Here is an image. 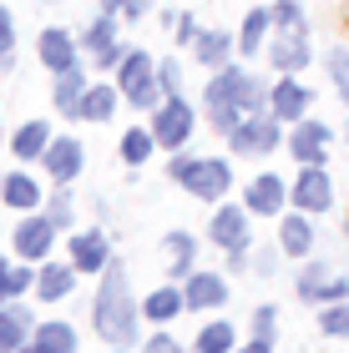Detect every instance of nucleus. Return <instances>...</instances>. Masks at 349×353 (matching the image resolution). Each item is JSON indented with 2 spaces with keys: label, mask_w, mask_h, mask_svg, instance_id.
<instances>
[{
  "label": "nucleus",
  "mask_w": 349,
  "mask_h": 353,
  "mask_svg": "<svg viewBox=\"0 0 349 353\" xmlns=\"http://www.w3.org/2000/svg\"><path fill=\"white\" fill-rule=\"evenodd\" d=\"M263 111H268V91L243 66H223V76L208 81V117L223 137H233L248 117H263Z\"/></svg>",
  "instance_id": "nucleus-1"
},
{
  "label": "nucleus",
  "mask_w": 349,
  "mask_h": 353,
  "mask_svg": "<svg viewBox=\"0 0 349 353\" xmlns=\"http://www.w3.org/2000/svg\"><path fill=\"white\" fill-rule=\"evenodd\" d=\"M91 323H97L102 343H137V303L126 293V272L117 263H106V272H102V293L91 303Z\"/></svg>",
  "instance_id": "nucleus-2"
},
{
  "label": "nucleus",
  "mask_w": 349,
  "mask_h": 353,
  "mask_svg": "<svg viewBox=\"0 0 349 353\" xmlns=\"http://www.w3.org/2000/svg\"><path fill=\"white\" fill-rule=\"evenodd\" d=\"M172 182H182L193 197L202 202H223V192L233 187V172L228 162H218V157H172Z\"/></svg>",
  "instance_id": "nucleus-3"
},
{
  "label": "nucleus",
  "mask_w": 349,
  "mask_h": 353,
  "mask_svg": "<svg viewBox=\"0 0 349 353\" xmlns=\"http://www.w3.org/2000/svg\"><path fill=\"white\" fill-rule=\"evenodd\" d=\"M117 86L126 96V106H137V111H147V106H162L157 96H167L162 81H157V61L147 51H126L122 56V66H117Z\"/></svg>",
  "instance_id": "nucleus-4"
},
{
  "label": "nucleus",
  "mask_w": 349,
  "mask_h": 353,
  "mask_svg": "<svg viewBox=\"0 0 349 353\" xmlns=\"http://www.w3.org/2000/svg\"><path fill=\"white\" fill-rule=\"evenodd\" d=\"M299 298L304 303H344L349 298V278L334 263H309L299 272Z\"/></svg>",
  "instance_id": "nucleus-5"
},
{
  "label": "nucleus",
  "mask_w": 349,
  "mask_h": 353,
  "mask_svg": "<svg viewBox=\"0 0 349 353\" xmlns=\"http://www.w3.org/2000/svg\"><path fill=\"white\" fill-rule=\"evenodd\" d=\"M193 126H198V117H193V106H187L182 96H167V101L157 106V121H152V132H157V141H162V147L182 152V141L193 137Z\"/></svg>",
  "instance_id": "nucleus-6"
},
{
  "label": "nucleus",
  "mask_w": 349,
  "mask_h": 353,
  "mask_svg": "<svg viewBox=\"0 0 349 353\" xmlns=\"http://www.w3.org/2000/svg\"><path fill=\"white\" fill-rule=\"evenodd\" d=\"M56 228H61V222L51 212H46V217L41 212L21 217V222H15V252H21L26 263H41L46 252H51V243H56Z\"/></svg>",
  "instance_id": "nucleus-7"
},
{
  "label": "nucleus",
  "mask_w": 349,
  "mask_h": 353,
  "mask_svg": "<svg viewBox=\"0 0 349 353\" xmlns=\"http://www.w3.org/2000/svg\"><path fill=\"white\" fill-rule=\"evenodd\" d=\"M268 66H279L283 76L309 66V30L304 26H279V36L268 41Z\"/></svg>",
  "instance_id": "nucleus-8"
},
{
  "label": "nucleus",
  "mask_w": 349,
  "mask_h": 353,
  "mask_svg": "<svg viewBox=\"0 0 349 353\" xmlns=\"http://www.w3.org/2000/svg\"><path fill=\"white\" fill-rule=\"evenodd\" d=\"M208 237L223 252H248V207H218L213 222H208Z\"/></svg>",
  "instance_id": "nucleus-9"
},
{
  "label": "nucleus",
  "mask_w": 349,
  "mask_h": 353,
  "mask_svg": "<svg viewBox=\"0 0 349 353\" xmlns=\"http://www.w3.org/2000/svg\"><path fill=\"white\" fill-rule=\"evenodd\" d=\"M228 141H233V152H243V157L274 152V147H279V117H274V111H263V117H248Z\"/></svg>",
  "instance_id": "nucleus-10"
},
{
  "label": "nucleus",
  "mask_w": 349,
  "mask_h": 353,
  "mask_svg": "<svg viewBox=\"0 0 349 353\" xmlns=\"http://www.w3.org/2000/svg\"><path fill=\"white\" fill-rule=\"evenodd\" d=\"M294 202H299V212H329V207H334V182H329V172L324 167H304L299 182H294Z\"/></svg>",
  "instance_id": "nucleus-11"
},
{
  "label": "nucleus",
  "mask_w": 349,
  "mask_h": 353,
  "mask_svg": "<svg viewBox=\"0 0 349 353\" xmlns=\"http://www.w3.org/2000/svg\"><path fill=\"white\" fill-rule=\"evenodd\" d=\"M289 152H294L299 167H319L324 152H329V126H324V121H294Z\"/></svg>",
  "instance_id": "nucleus-12"
},
{
  "label": "nucleus",
  "mask_w": 349,
  "mask_h": 353,
  "mask_svg": "<svg viewBox=\"0 0 349 353\" xmlns=\"http://www.w3.org/2000/svg\"><path fill=\"white\" fill-rule=\"evenodd\" d=\"M41 162H46V172H51L56 182H76L86 157H82V141H76V137H51V147H46Z\"/></svg>",
  "instance_id": "nucleus-13"
},
{
  "label": "nucleus",
  "mask_w": 349,
  "mask_h": 353,
  "mask_svg": "<svg viewBox=\"0 0 349 353\" xmlns=\"http://www.w3.org/2000/svg\"><path fill=\"white\" fill-rule=\"evenodd\" d=\"M309 86L304 81H294V76H283V81L268 91V111H274L279 121H304V111H309Z\"/></svg>",
  "instance_id": "nucleus-14"
},
{
  "label": "nucleus",
  "mask_w": 349,
  "mask_h": 353,
  "mask_svg": "<svg viewBox=\"0 0 349 353\" xmlns=\"http://www.w3.org/2000/svg\"><path fill=\"white\" fill-rule=\"evenodd\" d=\"M187 308H198V313H208V308H223L228 303V283L218 278V272H187Z\"/></svg>",
  "instance_id": "nucleus-15"
},
{
  "label": "nucleus",
  "mask_w": 349,
  "mask_h": 353,
  "mask_svg": "<svg viewBox=\"0 0 349 353\" xmlns=\"http://www.w3.org/2000/svg\"><path fill=\"white\" fill-rule=\"evenodd\" d=\"M36 51H41V61H46V66H51L56 76H61V71H76V66H82V61H76V41H71V36H66V30H61V26L41 30Z\"/></svg>",
  "instance_id": "nucleus-16"
},
{
  "label": "nucleus",
  "mask_w": 349,
  "mask_h": 353,
  "mask_svg": "<svg viewBox=\"0 0 349 353\" xmlns=\"http://www.w3.org/2000/svg\"><path fill=\"white\" fill-rule=\"evenodd\" d=\"M30 333H36V323H30V313L21 308V303H6L0 308V353H15L30 343Z\"/></svg>",
  "instance_id": "nucleus-17"
},
{
  "label": "nucleus",
  "mask_w": 349,
  "mask_h": 353,
  "mask_svg": "<svg viewBox=\"0 0 349 353\" xmlns=\"http://www.w3.org/2000/svg\"><path fill=\"white\" fill-rule=\"evenodd\" d=\"M71 263L82 272H106V263H112V248H106L102 232H76L71 237Z\"/></svg>",
  "instance_id": "nucleus-18"
},
{
  "label": "nucleus",
  "mask_w": 349,
  "mask_h": 353,
  "mask_svg": "<svg viewBox=\"0 0 349 353\" xmlns=\"http://www.w3.org/2000/svg\"><path fill=\"white\" fill-rule=\"evenodd\" d=\"M283 197H289V187H283V176H274V172H263V176H253V182H248V212L274 217L283 207Z\"/></svg>",
  "instance_id": "nucleus-19"
},
{
  "label": "nucleus",
  "mask_w": 349,
  "mask_h": 353,
  "mask_svg": "<svg viewBox=\"0 0 349 353\" xmlns=\"http://www.w3.org/2000/svg\"><path fill=\"white\" fill-rule=\"evenodd\" d=\"M0 202L15 207V212H36V207H41V187H36V176H26V172L0 176Z\"/></svg>",
  "instance_id": "nucleus-20"
},
{
  "label": "nucleus",
  "mask_w": 349,
  "mask_h": 353,
  "mask_svg": "<svg viewBox=\"0 0 349 353\" xmlns=\"http://www.w3.org/2000/svg\"><path fill=\"white\" fill-rule=\"evenodd\" d=\"M76 272H82L76 263H46V268H41V278H36L41 298H46V303H61V298H66L71 288H76Z\"/></svg>",
  "instance_id": "nucleus-21"
},
{
  "label": "nucleus",
  "mask_w": 349,
  "mask_h": 353,
  "mask_svg": "<svg viewBox=\"0 0 349 353\" xmlns=\"http://www.w3.org/2000/svg\"><path fill=\"white\" fill-rule=\"evenodd\" d=\"M46 147H51V126H46V121H26L21 132L10 137V152L21 157V162H36V157H46Z\"/></svg>",
  "instance_id": "nucleus-22"
},
{
  "label": "nucleus",
  "mask_w": 349,
  "mask_h": 353,
  "mask_svg": "<svg viewBox=\"0 0 349 353\" xmlns=\"http://www.w3.org/2000/svg\"><path fill=\"white\" fill-rule=\"evenodd\" d=\"M182 308H187V293H182V288H157V293L142 303V313H147L152 323H172Z\"/></svg>",
  "instance_id": "nucleus-23"
},
{
  "label": "nucleus",
  "mask_w": 349,
  "mask_h": 353,
  "mask_svg": "<svg viewBox=\"0 0 349 353\" xmlns=\"http://www.w3.org/2000/svg\"><path fill=\"white\" fill-rule=\"evenodd\" d=\"M30 343H36L41 353H76V328L71 323H36Z\"/></svg>",
  "instance_id": "nucleus-24"
},
{
  "label": "nucleus",
  "mask_w": 349,
  "mask_h": 353,
  "mask_svg": "<svg viewBox=\"0 0 349 353\" xmlns=\"http://www.w3.org/2000/svg\"><path fill=\"white\" fill-rule=\"evenodd\" d=\"M268 26H274V6H268V10H248V15H243V30H238V46H243V56H258V51H263Z\"/></svg>",
  "instance_id": "nucleus-25"
},
{
  "label": "nucleus",
  "mask_w": 349,
  "mask_h": 353,
  "mask_svg": "<svg viewBox=\"0 0 349 353\" xmlns=\"http://www.w3.org/2000/svg\"><path fill=\"white\" fill-rule=\"evenodd\" d=\"M117 111V91L112 86H86L82 91V106H76V117L82 121H106Z\"/></svg>",
  "instance_id": "nucleus-26"
},
{
  "label": "nucleus",
  "mask_w": 349,
  "mask_h": 353,
  "mask_svg": "<svg viewBox=\"0 0 349 353\" xmlns=\"http://www.w3.org/2000/svg\"><path fill=\"white\" fill-rule=\"evenodd\" d=\"M228 51H233V36H228V30H202L198 46H193V56L202 61V66H223Z\"/></svg>",
  "instance_id": "nucleus-27"
},
{
  "label": "nucleus",
  "mask_w": 349,
  "mask_h": 353,
  "mask_svg": "<svg viewBox=\"0 0 349 353\" xmlns=\"http://www.w3.org/2000/svg\"><path fill=\"white\" fill-rule=\"evenodd\" d=\"M82 91H86V81H82V66L76 71H61L56 76V91H51V101L66 111V117H76V106H82Z\"/></svg>",
  "instance_id": "nucleus-28"
},
{
  "label": "nucleus",
  "mask_w": 349,
  "mask_h": 353,
  "mask_svg": "<svg viewBox=\"0 0 349 353\" xmlns=\"http://www.w3.org/2000/svg\"><path fill=\"white\" fill-rule=\"evenodd\" d=\"M162 147V141H157V132H142V126H132V132L122 137V162H132V167H142L147 162V157Z\"/></svg>",
  "instance_id": "nucleus-29"
},
{
  "label": "nucleus",
  "mask_w": 349,
  "mask_h": 353,
  "mask_svg": "<svg viewBox=\"0 0 349 353\" xmlns=\"http://www.w3.org/2000/svg\"><path fill=\"white\" fill-rule=\"evenodd\" d=\"M309 212H299L283 222V252H294V258H304V252L314 248V222H304Z\"/></svg>",
  "instance_id": "nucleus-30"
},
{
  "label": "nucleus",
  "mask_w": 349,
  "mask_h": 353,
  "mask_svg": "<svg viewBox=\"0 0 349 353\" xmlns=\"http://www.w3.org/2000/svg\"><path fill=\"white\" fill-rule=\"evenodd\" d=\"M167 252H172V278H182L187 268H193V258H198V243H193V232H167Z\"/></svg>",
  "instance_id": "nucleus-31"
},
{
  "label": "nucleus",
  "mask_w": 349,
  "mask_h": 353,
  "mask_svg": "<svg viewBox=\"0 0 349 353\" xmlns=\"http://www.w3.org/2000/svg\"><path fill=\"white\" fill-rule=\"evenodd\" d=\"M112 41H117V15H112V10H102V15H97V21H91V26H86V51H91V56H97V51H102V46H112Z\"/></svg>",
  "instance_id": "nucleus-32"
},
{
  "label": "nucleus",
  "mask_w": 349,
  "mask_h": 353,
  "mask_svg": "<svg viewBox=\"0 0 349 353\" xmlns=\"http://www.w3.org/2000/svg\"><path fill=\"white\" fill-rule=\"evenodd\" d=\"M198 353H233V328L228 323H208L198 333V343H193Z\"/></svg>",
  "instance_id": "nucleus-33"
},
{
  "label": "nucleus",
  "mask_w": 349,
  "mask_h": 353,
  "mask_svg": "<svg viewBox=\"0 0 349 353\" xmlns=\"http://www.w3.org/2000/svg\"><path fill=\"white\" fill-rule=\"evenodd\" d=\"M324 66H329V81H334V91L344 96V106H349V51H344V46H334Z\"/></svg>",
  "instance_id": "nucleus-34"
},
{
  "label": "nucleus",
  "mask_w": 349,
  "mask_h": 353,
  "mask_svg": "<svg viewBox=\"0 0 349 353\" xmlns=\"http://www.w3.org/2000/svg\"><path fill=\"white\" fill-rule=\"evenodd\" d=\"M324 333L329 339H349V303H324Z\"/></svg>",
  "instance_id": "nucleus-35"
},
{
  "label": "nucleus",
  "mask_w": 349,
  "mask_h": 353,
  "mask_svg": "<svg viewBox=\"0 0 349 353\" xmlns=\"http://www.w3.org/2000/svg\"><path fill=\"white\" fill-rule=\"evenodd\" d=\"M10 46H15V15L0 6V71L10 66Z\"/></svg>",
  "instance_id": "nucleus-36"
},
{
  "label": "nucleus",
  "mask_w": 349,
  "mask_h": 353,
  "mask_svg": "<svg viewBox=\"0 0 349 353\" xmlns=\"http://www.w3.org/2000/svg\"><path fill=\"white\" fill-rule=\"evenodd\" d=\"M157 81H162L167 96H182V71H178V61H157Z\"/></svg>",
  "instance_id": "nucleus-37"
},
{
  "label": "nucleus",
  "mask_w": 349,
  "mask_h": 353,
  "mask_svg": "<svg viewBox=\"0 0 349 353\" xmlns=\"http://www.w3.org/2000/svg\"><path fill=\"white\" fill-rule=\"evenodd\" d=\"M274 323H279V313H274V308H268V303H263V308L253 313V333H258V339H268V343H274Z\"/></svg>",
  "instance_id": "nucleus-38"
},
{
  "label": "nucleus",
  "mask_w": 349,
  "mask_h": 353,
  "mask_svg": "<svg viewBox=\"0 0 349 353\" xmlns=\"http://www.w3.org/2000/svg\"><path fill=\"white\" fill-rule=\"evenodd\" d=\"M274 26H304V10H299L294 0H279L274 6Z\"/></svg>",
  "instance_id": "nucleus-39"
},
{
  "label": "nucleus",
  "mask_w": 349,
  "mask_h": 353,
  "mask_svg": "<svg viewBox=\"0 0 349 353\" xmlns=\"http://www.w3.org/2000/svg\"><path fill=\"white\" fill-rule=\"evenodd\" d=\"M30 283H36V272H30V268H26V258H21V268H10V298H21Z\"/></svg>",
  "instance_id": "nucleus-40"
},
{
  "label": "nucleus",
  "mask_w": 349,
  "mask_h": 353,
  "mask_svg": "<svg viewBox=\"0 0 349 353\" xmlns=\"http://www.w3.org/2000/svg\"><path fill=\"white\" fill-rule=\"evenodd\" d=\"M142 353H182V343L172 339V333H152V339H147V348H142Z\"/></svg>",
  "instance_id": "nucleus-41"
},
{
  "label": "nucleus",
  "mask_w": 349,
  "mask_h": 353,
  "mask_svg": "<svg viewBox=\"0 0 349 353\" xmlns=\"http://www.w3.org/2000/svg\"><path fill=\"white\" fill-rule=\"evenodd\" d=\"M172 36H178L182 46H198V36H202V30L193 26V15H178V26H172Z\"/></svg>",
  "instance_id": "nucleus-42"
},
{
  "label": "nucleus",
  "mask_w": 349,
  "mask_h": 353,
  "mask_svg": "<svg viewBox=\"0 0 349 353\" xmlns=\"http://www.w3.org/2000/svg\"><path fill=\"white\" fill-rule=\"evenodd\" d=\"M122 41H112V46H102V51H97V66H122Z\"/></svg>",
  "instance_id": "nucleus-43"
},
{
  "label": "nucleus",
  "mask_w": 349,
  "mask_h": 353,
  "mask_svg": "<svg viewBox=\"0 0 349 353\" xmlns=\"http://www.w3.org/2000/svg\"><path fill=\"white\" fill-rule=\"evenodd\" d=\"M51 217L61 222V228H66V222H71V202H66V197H56V202H51Z\"/></svg>",
  "instance_id": "nucleus-44"
},
{
  "label": "nucleus",
  "mask_w": 349,
  "mask_h": 353,
  "mask_svg": "<svg viewBox=\"0 0 349 353\" xmlns=\"http://www.w3.org/2000/svg\"><path fill=\"white\" fill-rule=\"evenodd\" d=\"M233 353H274V343H268V339H258V333H253V343H248V348H233Z\"/></svg>",
  "instance_id": "nucleus-45"
},
{
  "label": "nucleus",
  "mask_w": 349,
  "mask_h": 353,
  "mask_svg": "<svg viewBox=\"0 0 349 353\" xmlns=\"http://www.w3.org/2000/svg\"><path fill=\"white\" fill-rule=\"evenodd\" d=\"M147 10H152V0H126V15H132V21H142Z\"/></svg>",
  "instance_id": "nucleus-46"
},
{
  "label": "nucleus",
  "mask_w": 349,
  "mask_h": 353,
  "mask_svg": "<svg viewBox=\"0 0 349 353\" xmlns=\"http://www.w3.org/2000/svg\"><path fill=\"white\" fill-rule=\"evenodd\" d=\"M0 303H10V263H0Z\"/></svg>",
  "instance_id": "nucleus-47"
},
{
  "label": "nucleus",
  "mask_w": 349,
  "mask_h": 353,
  "mask_svg": "<svg viewBox=\"0 0 349 353\" xmlns=\"http://www.w3.org/2000/svg\"><path fill=\"white\" fill-rule=\"evenodd\" d=\"M248 268H258V272H274V252H268V248H263V252H258V258H253Z\"/></svg>",
  "instance_id": "nucleus-48"
},
{
  "label": "nucleus",
  "mask_w": 349,
  "mask_h": 353,
  "mask_svg": "<svg viewBox=\"0 0 349 353\" xmlns=\"http://www.w3.org/2000/svg\"><path fill=\"white\" fill-rule=\"evenodd\" d=\"M102 10H112V15H117V10H126V0H102Z\"/></svg>",
  "instance_id": "nucleus-49"
},
{
  "label": "nucleus",
  "mask_w": 349,
  "mask_h": 353,
  "mask_svg": "<svg viewBox=\"0 0 349 353\" xmlns=\"http://www.w3.org/2000/svg\"><path fill=\"white\" fill-rule=\"evenodd\" d=\"M15 353H41V348H36V343H26V348H15Z\"/></svg>",
  "instance_id": "nucleus-50"
},
{
  "label": "nucleus",
  "mask_w": 349,
  "mask_h": 353,
  "mask_svg": "<svg viewBox=\"0 0 349 353\" xmlns=\"http://www.w3.org/2000/svg\"><path fill=\"white\" fill-rule=\"evenodd\" d=\"M117 353H126V348H117Z\"/></svg>",
  "instance_id": "nucleus-51"
}]
</instances>
